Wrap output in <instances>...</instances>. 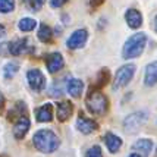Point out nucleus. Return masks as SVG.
<instances>
[{"label": "nucleus", "instance_id": "obj_1", "mask_svg": "<svg viewBox=\"0 0 157 157\" xmlns=\"http://www.w3.org/2000/svg\"><path fill=\"white\" fill-rule=\"evenodd\" d=\"M33 144L40 153L44 154H52L55 153L59 145H60V140L56 135L53 131L50 129H40L37 131L33 137Z\"/></svg>", "mask_w": 157, "mask_h": 157}, {"label": "nucleus", "instance_id": "obj_6", "mask_svg": "<svg viewBox=\"0 0 157 157\" xmlns=\"http://www.w3.org/2000/svg\"><path fill=\"white\" fill-rule=\"evenodd\" d=\"M27 81L29 88L33 90L34 93H41L46 90V85H47V81H46V76L41 72L40 69H29L27 72Z\"/></svg>", "mask_w": 157, "mask_h": 157}, {"label": "nucleus", "instance_id": "obj_23", "mask_svg": "<svg viewBox=\"0 0 157 157\" xmlns=\"http://www.w3.org/2000/svg\"><path fill=\"white\" fill-rule=\"evenodd\" d=\"M35 27H37V21L33 19V18H22V19L18 22V28H19L22 33H29V31H33Z\"/></svg>", "mask_w": 157, "mask_h": 157}, {"label": "nucleus", "instance_id": "obj_9", "mask_svg": "<svg viewBox=\"0 0 157 157\" xmlns=\"http://www.w3.org/2000/svg\"><path fill=\"white\" fill-rule=\"evenodd\" d=\"M76 129L79 131L81 134H84V135H90L94 131L98 129V125H97L96 121L88 119V117H84L82 113H79V117L76 119Z\"/></svg>", "mask_w": 157, "mask_h": 157}, {"label": "nucleus", "instance_id": "obj_21", "mask_svg": "<svg viewBox=\"0 0 157 157\" xmlns=\"http://www.w3.org/2000/svg\"><path fill=\"white\" fill-rule=\"evenodd\" d=\"M37 37L41 43H50L53 40V31L52 28L46 25V24H41L40 28H38V33H37Z\"/></svg>", "mask_w": 157, "mask_h": 157}, {"label": "nucleus", "instance_id": "obj_5", "mask_svg": "<svg viewBox=\"0 0 157 157\" xmlns=\"http://www.w3.org/2000/svg\"><path fill=\"white\" fill-rule=\"evenodd\" d=\"M147 119H148L147 112H144V110L134 112L123 119V129L126 134H134L140 129V126H143L144 123L147 122Z\"/></svg>", "mask_w": 157, "mask_h": 157}, {"label": "nucleus", "instance_id": "obj_22", "mask_svg": "<svg viewBox=\"0 0 157 157\" xmlns=\"http://www.w3.org/2000/svg\"><path fill=\"white\" fill-rule=\"evenodd\" d=\"M19 71V65L16 62H9L3 66V78L5 79H12Z\"/></svg>", "mask_w": 157, "mask_h": 157}, {"label": "nucleus", "instance_id": "obj_25", "mask_svg": "<svg viewBox=\"0 0 157 157\" xmlns=\"http://www.w3.org/2000/svg\"><path fill=\"white\" fill-rule=\"evenodd\" d=\"M62 81L63 79H60V81H57V82H55L52 87H50V90H48V94L52 97H60L62 94H63V90H62Z\"/></svg>", "mask_w": 157, "mask_h": 157}, {"label": "nucleus", "instance_id": "obj_16", "mask_svg": "<svg viewBox=\"0 0 157 157\" xmlns=\"http://www.w3.org/2000/svg\"><path fill=\"white\" fill-rule=\"evenodd\" d=\"M144 84L147 87H153L157 84V60L151 62L145 66L144 72Z\"/></svg>", "mask_w": 157, "mask_h": 157}, {"label": "nucleus", "instance_id": "obj_11", "mask_svg": "<svg viewBox=\"0 0 157 157\" xmlns=\"http://www.w3.org/2000/svg\"><path fill=\"white\" fill-rule=\"evenodd\" d=\"M74 113V104L71 101H60L56 104V116L57 121L66 122Z\"/></svg>", "mask_w": 157, "mask_h": 157}, {"label": "nucleus", "instance_id": "obj_26", "mask_svg": "<svg viewBox=\"0 0 157 157\" xmlns=\"http://www.w3.org/2000/svg\"><path fill=\"white\" fill-rule=\"evenodd\" d=\"M85 157H103V151L100 145H93L90 147L87 153H85Z\"/></svg>", "mask_w": 157, "mask_h": 157}, {"label": "nucleus", "instance_id": "obj_29", "mask_svg": "<svg viewBox=\"0 0 157 157\" xmlns=\"http://www.w3.org/2000/svg\"><path fill=\"white\" fill-rule=\"evenodd\" d=\"M66 3H68V0H50V6L53 9H59L63 5H66Z\"/></svg>", "mask_w": 157, "mask_h": 157}, {"label": "nucleus", "instance_id": "obj_2", "mask_svg": "<svg viewBox=\"0 0 157 157\" xmlns=\"http://www.w3.org/2000/svg\"><path fill=\"white\" fill-rule=\"evenodd\" d=\"M145 46H147V35L144 33H137V34L131 35L129 38L125 41V44H123L122 57L125 60L140 57L143 55Z\"/></svg>", "mask_w": 157, "mask_h": 157}, {"label": "nucleus", "instance_id": "obj_20", "mask_svg": "<svg viewBox=\"0 0 157 157\" xmlns=\"http://www.w3.org/2000/svg\"><path fill=\"white\" fill-rule=\"evenodd\" d=\"M27 116V106H25V103L24 101H18L15 104L13 109L9 110V113H7V119L9 121H13L15 117H24Z\"/></svg>", "mask_w": 157, "mask_h": 157}, {"label": "nucleus", "instance_id": "obj_15", "mask_svg": "<svg viewBox=\"0 0 157 157\" xmlns=\"http://www.w3.org/2000/svg\"><path fill=\"white\" fill-rule=\"evenodd\" d=\"M35 119L40 123L52 122L53 121V106H52V103H46L41 107H38L37 112H35Z\"/></svg>", "mask_w": 157, "mask_h": 157}, {"label": "nucleus", "instance_id": "obj_12", "mask_svg": "<svg viewBox=\"0 0 157 157\" xmlns=\"http://www.w3.org/2000/svg\"><path fill=\"white\" fill-rule=\"evenodd\" d=\"M132 150L141 157H150V153L153 150V141L148 138H141L132 144Z\"/></svg>", "mask_w": 157, "mask_h": 157}, {"label": "nucleus", "instance_id": "obj_4", "mask_svg": "<svg viewBox=\"0 0 157 157\" xmlns=\"http://www.w3.org/2000/svg\"><path fill=\"white\" fill-rule=\"evenodd\" d=\"M135 75V65L134 63H126L116 71L115 78H113V90H119L126 87L131 82V79Z\"/></svg>", "mask_w": 157, "mask_h": 157}, {"label": "nucleus", "instance_id": "obj_31", "mask_svg": "<svg viewBox=\"0 0 157 157\" xmlns=\"http://www.w3.org/2000/svg\"><path fill=\"white\" fill-rule=\"evenodd\" d=\"M3 109H5V96H3V93L0 91V113L3 112Z\"/></svg>", "mask_w": 157, "mask_h": 157}, {"label": "nucleus", "instance_id": "obj_24", "mask_svg": "<svg viewBox=\"0 0 157 157\" xmlns=\"http://www.w3.org/2000/svg\"><path fill=\"white\" fill-rule=\"evenodd\" d=\"M15 0H0V13H10L15 10Z\"/></svg>", "mask_w": 157, "mask_h": 157}, {"label": "nucleus", "instance_id": "obj_30", "mask_svg": "<svg viewBox=\"0 0 157 157\" xmlns=\"http://www.w3.org/2000/svg\"><path fill=\"white\" fill-rule=\"evenodd\" d=\"M106 0H90V5H91V7L93 9H96V7H100L104 3Z\"/></svg>", "mask_w": 157, "mask_h": 157}, {"label": "nucleus", "instance_id": "obj_32", "mask_svg": "<svg viewBox=\"0 0 157 157\" xmlns=\"http://www.w3.org/2000/svg\"><path fill=\"white\" fill-rule=\"evenodd\" d=\"M5 35H6V28H5L3 25H2V24H0V38H3Z\"/></svg>", "mask_w": 157, "mask_h": 157}, {"label": "nucleus", "instance_id": "obj_8", "mask_svg": "<svg viewBox=\"0 0 157 157\" xmlns=\"http://www.w3.org/2000/svg\"><path fill=\"white\" fill-rule=\"evenodd\" d=\"M87 40H88V31L85 28H81V29H76L71 34V37L66 41V46L71 50H76V48L84 47Z\"/></svg>", "mask_w": 157, "mask_h": 157}, {"label": "nucleus", "instance_id": "obj_14", "mask_svg": "<svg viewBox=\"0 0 157 157\" xmlns=\"http://www.w3.org/2000/svg\"><path fill=\"white\" fill-rule=\"evenodd\" d=\"M29 126H31V122H29L28 116L19 117L13 125V137L16 140H22V138L27 135L28 131H29Z\"/></svg>", "mask_w": 157, "mask_h": 157}, {"label": "nucleus", "instance_id": "obj_10", "mask_svg": "<svg viewBox=\"0 0 157 157\" xmlns=\"http://www.w3.org/2000/svg\"><path fill=\"white\" fill-rule=\"evenodd\" d=\"M65 65V60H63V56L59 53V52H53L46 57V66H47V71L50 74H56L59 72Z\"/></svg>", "mask_w": 157, "mask_h": 157}, {"label": "nucleus", "instance_id": "obj_7", "mask_svg": "<svg viewBox=\"0 0 157 157\" xmlns=\"http://www.w3.org/2000/svg\"><path fill=\"white\" fill-rule=\"evenodd\" d=\"M9 50H10V55L21 56L27 55V53H34L35 47L29 38L24 37V38H16L12 43H9Z\"/></svg>", "mask_w": 157, "mask_h": 157}, {"label": "nucleus", "instance_id": "obj_13", "mask_svg": "<svg viewBox=\"0 0 157 157\" xmlns=\"http://www.w3.org/2000/svg\"><path fill=\"white\" fill-rule=\"evenodd\" d=\"M125 21H126V24H128L129 28L137 29V28H140L143 25V15H141L140 10L131 7V9H128V10L125 12Z\"/></svg>", "mask_w": 157, "mask_h": 157}, {"label": "nucleus", "instance_id": "obj_27", "mask_svg": "<svg viewBox=\"0 0 157 157\" xmlns=\"http://www.w3.org/2000/svg\"><path fill=\"white\" fill-rule=\"evenodd\" d=\"M44 2H46V0H28L29 7H31L33 10H40L41 6L44 5Z\"/></svg>", "mask_w": 157, "mask_h": 157}, {"label": "nucleus", "instance_id": "obj_17", "mask_svg": "<svg viewBox=\"0 0 157 157\" xmlns=\"http://www.w3.org/2000/svg\"><path fill=\"white\" fill-rule=\"evenodd\" d=\"M104 143H106V147H107V150L110 153H117V151L121 150V147H122V138L116 135V134H113V132H107L106 135H104Z\"/></svg>", "mask_w": 157, "mask_h": 157}, {"label": "nucleus", "instance_id": "obj_19", "mask_svg": "<svg viewBox=\"0 0 157 157\" xmlns=\"http://www.w3.org/2000/svg\"><path fill=\"white\" fill-rule=\"evenodd\" d=\"M110 79V72L107 68H103L100 72H98V75H97V79L96 82L91 85V88L90 91H100V88H103Z\"/></svg>", "mask_w": 157, "mask_h": 157}, {"label": "nucleus", "instance_id": "obj_3", "mask_svg": "<svg viewBox=\"0 0 157 157\" xmlns=\"http://www.w3.org/2000/svg\"><path fill=\"white\" fill-rule=\"evenodd\" d=\"M85 106L91 115L101 116L109 109V100L101 91H90L85 98Z\"/></svg>", "mask_w": 157, "mask_h": 157}, {"label": "nucleus", "instance_id": "obj_28", "mask_svg": "<svg viewBox=\"0 0 157 157\" xmlns=\"http://www.w3.org/2000/svg\"><path fill=\"white\" fill-rule=\"evenodd\" d=\"M7 55H10L9 43H0V56H7Z\"/></svg>", "mask_w": 157, "mask_h": 157}, {"label": "nucleus", "instance_id": "obj_18", "mask_svg": "<svg viewBox=\"0 0 157 157\" xmlns=\"http://www.w3.org/2000/svg\"><path fill=\"white\" fill-rule=\"evenodd\" d=\"M66 90H68L69 96H72L74 98H79L84 90V82L78 78H71L66 84Z\"/></svg>", "mask_w": 157, "mask_h": 157}, {"label": "nucleus", "instance_id": "obj_34", "mask_svg": "<svg viewBox=\"0 0 157 157\" xmlns=\"http://www.w3.org/2000/svg\"><path fill=\"white\" fill-rule=\"evenodd\" d=\"M128 157H141V156H140V154H137V153H131Z\"/></svg>", "mask_w": 157, "mask_h": 157}, {"label": "nucleus", "instance_id": "obj_33", "mask_svg": "<svg viewBox=\"0 0 157 157\" xmlns=\"http://www.w3.org/2000/svg\"><path fill=\"white\" fill-rule=\"evenodd\" d=\"M153 27H154V31L157 33V15H156V18H154V22H153Z\"/></svg>", "mask_w": 157, "mask_h": 157}]
</instances>
